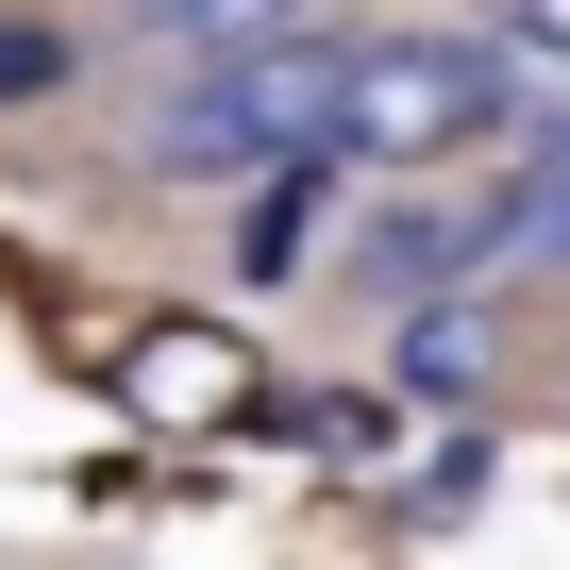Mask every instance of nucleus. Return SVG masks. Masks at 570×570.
<instances>
[{"label":"nucleus","mask_w":570,"mask_h":570,"mask_svg":"<svg viewBox=\"0 0 570 570\" xmlns=\"http://www.w3.org/2000/svg\"><path fill=\"white\" fill-rule=\"evenodd\" d=\"M570 118V85H537L503 35H470V18H370L353 51H336V185H436V168H470V151H520V135H553Z\"/></svg>","instance_id":"f257e3e1"},{"label":"nucleus","mask_w":570,"mask_h":570,"mask_svg":"<svg viewBox=\"0 0 570 570\" xmlns=\"http://www.w3.org/2000/svg\"><path fill=\"white\" fill-rule=\"evenodd\" d=\"M336 51H353V18L202 51V68L151 101V168H168V185H285V168H336Z\"/></svg>","instance_id":"f03ea898"},{"label":"nucleus","mask_w":570,"mask_h":570,"mask_svg":"<svg viewBox=\"0 0 570 570\" xmlns=\"http://www.w3.org/2000/svg\"><path fill=\"white\" fill-rule=\"evenodd\" d=\"M118 386H135V420H218V403H252V353L202 336V320H168V336L118 353Z\"/></svg>","instance_id":"7ed1b4c3"},{"label":"nucleus","mask_w":570,"mask_h":570,"mask_svg":"<svg viewBox=\"0 0 570 570\" xmlns=\"http://www.w3.org/2000/svg\"><path fill=\"white\" fill-rule=\"evenodd\" d=\"M118 18L151 35V51H252V35H303V18H336V0H118Z\"/></svg>","instance_id":"20e7f679"},{"label":"nucleus","mask_w":570,"mask_h":570,"mask_svg":"<svg viewBox=\"0 0 570 570\" xmlns=\"http://www.w3.org/2000/svg\"><path fill=\"white\" fill-rule=\"evenodd\" d=\"M68 68V35H0V101H18V85H51Z\"/></svg>","instance_id":"39448f33"}]
</instances>
